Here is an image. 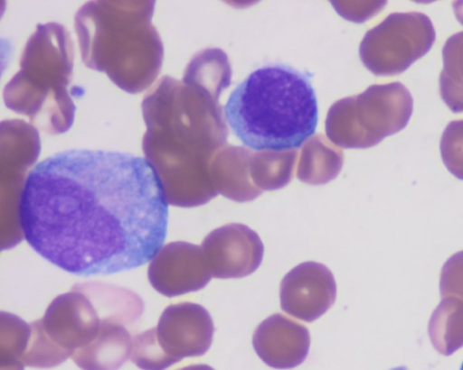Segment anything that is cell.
I'll return each instance as SVG.
<instances>
[{
  "mask_svg": "<svg viewBox=\"0 0 463 370\" xmlns=\"http://www.w3.org/2000/svg\"><path fill=\"white\" fill-rule=\"evenodd\" d=\"M17 217L26 242L48 262L74 275H109L156 257L168 200L146 158L69 149L29 171Z\"/></svg>",
  "mask_w": 463,
  "mask_h": 370,
  "instance_id": "cell-1",
  "label": "cell"
},
{
  "mask_svg": "<svg viewBox=\"0 0 463 370\" xmlns=\"http://www.w3.org/2000/svg\"><path fill=\"white\" fill-rule=\"evenodd\" d=\"M212 90L188 75L165 76L143 100L144 154L171 205L196 207L218 194L209 162L224 137Z\"/></svg>",
  "mask_w": 463,
  "mask_h": 370,
  "instance_id": "cell-2",
  "label": "cell"
},
{
  "mask_svg": "<svg viewBox=\"0 0 463 370\" xmlns=\"http://www.w3.org/2000/svg\"><path fill=\"white\" fill-rule=\"evenodd\" d=\"M222 114L247 148H299L315 134L318 122L311 76L280 62L258 68L232 91Z\"/></svg>",
  "mask_w": 463,
  "mask_h": 370,
  "instance_id": "cell-3",
  "label": "cell"
},
{
  "mask_svg": "<svg viewBox=\"0 0 463 370\" xmlns=\"http://www.w3.org/2000/svg\"><path fill=\"white\" fill-rule=\"evenodd\" d=\"M95 2L76 14L84 63L104 71L122 89L137 93L157 76L163 58L160 37L151 23L153 5Z\"/></svg>",
  "mask_w": 463,
  "mask_h": 370,
  "instance_id": "cell-4",
  "label": "cell"
},
{
  "mask_svg": "<svg viewBox=\"0 0 463 370\" xmlns=\"http://www.w3.org/2000/svg\"><path fill=\"white\" fill-rule=\"evenodd\" d=\"M72 69L69 33L57 23L38 25L21 59V69L6 85L4 97L14 111L27 115L48 133H63L73 122L67 94Z\"/></svg>",
  "mask_w": 463,
  "mask_h": 370,
  "instance_id": "cell-5",
  "label": "cell"
},
{
  "mask_svg": "<svg viewBox=\"0 0 463 370\" xmlns=\"http://www.w3.org/2000/svg\"><path fill=\"white\" fill-rule=\"evenodd\" d=\"M102 319L88 294L75 284L51 302L43 319L29 324L24 365H59L96 338Z\"/></svg>",
  "mask_w": 463,
  "mask_h": 370,
  "instance_id": "cell-6",
  "label": "cell"
},
{
  "mask_svg": "<svg viewBox=\"0 0 463 370\" xmlns=\"http://www.w3.org/2000/svg\"><path fill=\"white\" fill-rule=\"evenodd\" d=\"M213 331L204 307L192 302L170 305L156 327L134 335L130 359L142 370H165L184 357L203 355Z\"/></svg>",
  "mask_w": 463,
  "mask_h": 370,
  "instance_id": "cell-7",
  "label": "cell"
},
{
  "mask_svg": "<svg viewBox=\"0 0 463 370\" xmlns=\"http://www.w3.org/2000/svg\"><path fill=\"white\" fill-rule=\"evenodd\" d=\"M435 37L434 26L426 14L393 13L367 32L360 55L366 68L375 75H396L423 57Z\"/></svg>",
  "mask_w": 463,
  "mask_h": 370,
  "instance_id": "cell-8",
  "label": "cell"
},
{
  "mask_svg": "<svg viewBox=\"0 0 463 370\" xmlns=\"http://www.w3.org/2000/svg\"><path fill=\"white\" fill-rule=\"evenodd\" d=\"M340 102L345 110L347 137L341 144L347 148H367L384 137L402 130L408 124L413 100L408 88L400 82L373 85L364 93Z\"/></svg>",
  "mask_w": 463,
  "mask_h": 370,
  "instance_id": "cell-9",
  "label": "cell"
},
{
  "mask_svg": "<svg viewBox=\"0 0 463 370\" xmlns=\"http://www.w3.org/2000/svg\"><path fill=\"white\" fill-rule=\"evenodd\" d=\"M201 247L212 276L220 279L250 275L260 265L264 253L258 234L237 223L213 230Z\"/></svg>",
  "mask_w": 463,
  "mask_h": 370,
  "instance_id": "cell-10",
  "label": "cell"
},
{
  "mask_svg": "<svg viewBox=\"0 0 463 370\" xmlns=\"http://www.w3.org/2000/svg\"><path fill=\"white\" fill-rule=\"evenodd\" d=\"M279 297L280 307L285 312L312 322L334 304L336 297L335 277L320 263H302L284 276Z\"/></svg>",
  "mask_w": 463,
  "mask_h": 370,
  "instance_id": "cell-11",
  "label": "cell"
},
{
  "mask_svg": "<svg viewBox=\"0 0 463 370\" xmlns=\"http://www.w3.org/2000/svg\"><path fill=\"white\" fill-rule=\"evenodd\" d=\"M148 268L151 285L165 296H177L203 288L211 280L201 246L170 243L158 252Z\"/></svg>",
  "mask_w": 463,
  "mask_h": 370,
  "instance_id": "cell-12",
  "label": "cell"
},
{
  "mask_svg": "<svg viewBox=\"0 0 463 370\" xmlns=\"http://www.w3.org/2000/svg\"><path fill=\"white\" fill-rule=\"evenodd\" d=\"M252 344L259 356L269 365L288 368L300 364L310 346V334L302 324L276 313L255 329Z\"/></svg>",
  "mask_w": 463,
  "mask_h": 370,
  "instance_id": "cell-13",
  "label": "cell"
},
{
  "mask_svg": "<svg viewBox=\"0 0 463 370\" xmlns=\"http://www.w3.org/2000/svg\"><path fill=\"white\" fill-rule=\"evenodd\" d=\"M126 324L103 318L99 331L88 345L71 355L82 370H118L131 356L133 338Z\"/></svg>",
  "mask_w": 463,
  "mask_h": 370,
  "instance_id": "cell-14",
  "label": "cell"
},
{
  "mask_svg": "<svg viewBox=\"0 0 463 370\" xmlns=\"http://www.w3.org/2000/svg\"><path fill=\"white\" fill-rule=\"evenodd\" d=\"M440 96L454 113L463 112V31L451 35L442 49Z\"/></svg>",
  "mask_w": 463,
  "mask_h": 370,
  "instance_id": "cell-15",
  "label": "cell"
},
{
  "mask_svg": "<svg viewBox=\"0 0 463 370\" xmlns=\"http://www.w3.org/2000/svg\"><path fill=\"white\" fill-rule=\"evenodd\" d=\"M29 324L17 316L1 313V370H24Z\"/></svg>",
  "mask_w": 463,
  "mask_h": 370,
  "instance_id": "cell-16",
  "label": "cell"
},
{
  "mask_svg": "<svg viewBox=\"0 0 463 370\" xmlns=\"http://www.w3.org/2000/svg\"><path fill=\"white\" fill-rule=\"evenodd\" d=\"M439 148L447 169L463 180V120L449 123L442 134Z\"/></svg>",
  "mask_w": 463,
  "mask_h": 370,
  "instance_id": "cell-17",
  "label": "cell"
},
{
  "mask_svg": "<svg viewBox=\"0 0 463 370\" xmlns=\"http://www.w3.org/2000/svg\"><path fill=\"white\" fill-rule=\"evenodd\" d=\"M178 370H213L211 367L205 365H194L190 366H186Z\"/></svg>",
  "mask_w": 463,
  "mask_h": 370,
  "instance_id": "cell-18",
  "label": "cell"
},
{
  "mask_svg": "<svg viewBox=\"0 0 463 370\" xmlns=\"http://www.w3.org/2000/svg\"><path fill=\"white\" fill-rule=\"evenodd\" d=\"M390 370H408V369L405 366H398V367L392 368Z\"/></svg>",
  "mask_w": 463,
  "mask_h": 370,
  "instance_id": "cell-19",
  "label": "cell"
},
{
  "mask_svg": "<svg viewBox=\"0 0 463 370\" xmlns=\"http://www.w3.org/2000/svg\"><path fill=\"white\" fill-rule=\"evenodd\" d=\"M459 370H463V362L461 364V366H460V369Z\"/></svg>",
  "mask_w": 463,
  "mask_h": 370,
  "instance_id": "cell-20",
  "label": "cell"
}]
</instances>
